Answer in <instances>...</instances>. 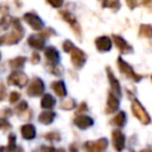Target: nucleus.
Listing matches in <instances>:
<instances>
[{
  "mask_svg": "<svg viewBox=\"0 0 152 152\" xmlns=\"http://www.w3.org/2000/svg\"><path fill=\"white\" fill-rule=\"evenodd\" d=\"M39 61H40V57H39V55H38L37 52H33V53H32V58H31V62H32L33 64H37V63H39Z\"/></svg>",
  "mask_w": 152,
  "mask_h": 152,
  "instance_id": "37",
  "label": "nucleus"
},
{
  "mask_svg": "<svg viewBox=\"0 0 152 152\" xmlns=\"http://www.w3.org/2000/svg\"><path fill=\"white\" fill-rule=\"evenodd\" d=\"M141 152H152V150H151V148H145V150L141 151Z\"/></svg>",
  "mask_w": 152,
  "mask_h": 152,
  "instance_id": "44",
  "label": "nucleus"
},
{
  "mask_svg": "<svg viewBox=\"0 0 152 152\" xmlns=\"http://www.w3.org/2000/svg\"><path fill=\"white\" fill-rule=\"evenodd\" d=\"M119 99L114 96L110 91L108 93V99H107V107H106V113L112 114L119 109Z\"/></svg>",
  "mask_w": 152,
  "mask_h": 152,
  "instance_id": "15",
  "label": "nucleus"
},
{
  "mask_svg": "<svg viewBox=\"0 0 152 152\" xmlns=\"http://www.w3.org/2000/svg\"><path fill=\"white\" fill-rule=\"evenodd\" d=\"M102 6L103 7H110L112 10L118 11L120 8V2L119 1H104V2H102Z\"/></svg>",
  "mask_w": 152,
  "mask_h": 152,
  "instance_id": "27",
  "label": "nucleus"
},
{
  "mask_svg": "<svg viewBox=\"0 0 152 152\" xmlns=\"http://www.w3.org/2000/svg\"><path fill=\"white\" fill-rule=\"evenodd\" d=\"M56 152H65V151H64V148H58V150H56Z\"/></svg>",
  "mask_w": 152,
  "mask_h": 152,
  "instance_id": "45",
  "label": "nucleus"
},
{
  "mask_svg": "<svg viewBox=\"0 0 152 152\" xmlns=\"http://www.w3.org/2000/svg\"><path fill=\"white\" fill-rule=\"evenodd\" d=\"M20 132H21L23 138L26 139V140H31L36 137V128H34L33 125H30V124L23 125L20 127Z\"/></svg>",
  "mask_w": 152,
  "mask_h": 152,
  "instance_id": "17",
  "label": "nucleus"
},
{
  "mask_svg": "<svg viewBox=\"0 0 152 152\" xmlns=\"http://www.w3.org/2000/svg\"><path fill=\"white\" fill-rule=\"evenodd\" d=\"M0 56H1V55H0Z\"/></svg>",
  "mask_w": 152,
  "mask_h": 152,
  "instance_id": "48",
  "label": "nucleus"
},
{
  "mask_svg": "<svg viewBox=\"0 0 152 152\" xmlns=\"http://www.w3.org/2000/svg\"><path fill=\"white\" fill-rule=\"evenodd\" d=\"M42 152H56V148L52 147V146H43L40 148Z\"/></svg>",
  "mask_w": 152,
  "mask_h": 152,
  "instance_id": "38",
  "label": "nucleus"
},
{
  "mask_svg": "<svg viewBox=\"0 0 152 152\" xmlns=\"http://www.w3.org/2000/svg\"><path fill=\"white\" fill-rule=\"evenodd\" d=\"M7 152H15V135L10 134L8 135V145L6 147Z\"/></svg>",
  "mask_w": 152,
  "mask_h": 152,
  "instance_id": "26",
  "label": "nucleus"
},
{
  "mask_svg": "<svg viewBox=\"0 0 152 152\" xmlns=\"http://www.w3.org/2000/svg\"><path fill=\"white\" fill-rule=\"evenodd\" d=\"M127 5L129 6V8H132V10H133V8L137 6V2H134V1H133V2H132V1H127Z\"/></svg>",
  "mask_w": 152,
  "mask_h": 152,
  "instance_id": "41",
  "label": "nucleus"
},
{
  "mask_svg": "<svg viewBox=\"0 0 152 152\" xmlns=\"http://www.w3.org/2000/svg\"><path fill=\"white\" fill-rule=\"evenodd\" d=\"M51 88L53 89L55 94L59 97H64L66 96V88L63 81H55L51 83Z\"/></svg>",
  "mask_w": 152,
  "mask_h": 152,
  "instance_id": "19",
  "label": "nucleus"
},
{
  "mask_svg": "<svg viewBox=\"0 0 152 152\" xmlns=\"http://www.w3.org/2000/svg\"><path fill=\"white\" fill-rule=\"evenodd\" d=\"M11 23H12V18H11V17H5V18L1 19L0 26H1V28H6V27H8V25H10Z\"/></svg>",
  "mask_w": 152,
  "mask_h": 152,
  "instance_id": "29",
  "label": "nucleus"
},
{
  "mask_svg": "<svg viewBox=\"0 0 152 152\" xmlns=\"http://www.w3.org/2000/svg\"><path fill=\"white\" fill-rule=\"evenodd\" d=\"M27 43L30 46L34 48V49H38V50H42L44 48V38H42L39 34H31L27 39Z\"/></svg>",
  "mask_w": 152,
  "mask_h": 152,
  "instance_id": "18",
  "label": "nucleus"
},
{
  "mask_svg": "<svg viewBox=\"0 0 152 152\" xmlns=\"http://www.w3.org/2000/svg\"><path fill=\"white\" fill-rule=\"evenodd\" d=\"M56 118V113L53 112H42L38 116V121L43 125H50Z\"/></svg>",
  "mask_w": 152,
  "mask_h": 152,
  "instance_id": "20",
  "label": "nucleus"
},
{
  "mask_svg": "<svg viewBox=\"0 0 152 152\" xmlns=\"http://www.w3.org/2000/svg\"><path fill=\"white\" fill-rule=\"evenodd\" d=\"M82 110H87V106H86V103H84V102H83V103L81 104V107H80V109L77 110V114H80V113H81Z\"/></svg>",
  "mask_w": 152,
  "mask_h": 152,
  "instance_id": "40",
  "label": "nucleus"
},
{
  "mask_svg": "<svg viewBox=\"0 0 152 152\" xmlns=\"http://www.w3.org/2000/svg\"><path fill=\"white\" fill-rule=\"evenodd\" d=\"M139 36L145 38H152V25L142 24L139 27Z\"/></svg>",
  "mask_w": 152,
  "mask_h": 152,
  "instance_id": "23",
  "label": "nucleus"
},
{
  "mask_svg": "<svg viewBox=\"0 0 152 152\" xmlns=\"http://www.w3.org/2000/svg\"><path fill=\"white\" fill-rule=\"evenodd\" d=\"M113 40H114L115 46L119 49V51H120L121 53H131V52H133V48H132L124 38H121L120 36L114 34V36H113Z\"/></svg>",
  "mask_w": 152,
  "mask_h": 152,
  "instance_id": "11",
  "label": "nucleus"
},
{
  "mask_svg": "<svg viewBox=\"0 0 152 152\" xmlns=\"http://www.w3.org/2000/svg\"><path fill=\"white\" fill-rule=\"evenodd\" d=\"M74 124H75L78 128H81V129H87V128H89L90 126H93L94 120H93L90 116H88V115L78 114V115H76V118L74 119Z\"/></svg>",
  "mask_w": 152,
  "mask_h": 152,
  "instance_id": "12",
  "label": "nucleus"
},
{
  "mask_svg": "<svg viewBox=\"0 0 152 152\" xmlns=\"http://www.w3.org/2000/svg\"><path fill=\"white\" fill-rule=\"evenodd\" d=\"M24 20H25L33 30H36V31L42 30L43 26H44V23L42 21V19H40L37 14H34V13H32V12L25 13V14H24Z\"/></svg>",
  "mask_w": 152,
  "mask_h": 152,
  "instance_id": "8",
  "label": "nucleus"
},
{
  "mask_svg": "<svg viewBox=\"0 0 152 152\" xmlns=\"http://www.w3.org/2000/svg\"><path fill=\"white\" fill-rule=\"evenodd\" d=\"M75 48V45L70 42V40H65L64 43H63V50L65 51V52H71V50Z\"/></svg>",
  "mask_w": 152,
  "mask_h": 152,
  "instance_id": "30",
  "label": "nucleus"
},
{
  "mask_svg": "<svg viewBox=\"0 0 152 152\" xmlns=\"http://www.w3.org/2000/svg\"><path fill=\"white\" fill-rule=\"evenodd\" d=\"M20 99V94L18 91H12L10 95V102L11 103H15L18 100Z\"/></svg>",
  "mask_w": 152,
  "mask_h": 152,
  "instance_id": "32",
  "label": "nucleus"
},
{
  "mask_svg": "<svg viewBox=\"0 0 152 152\" xmlns=\"http://www.w3.org/2000/svg\"><path fill=\"white\" fill-rule=\"evenodd\" d=\"M70 152H77V148H76L75 145H71L70 146Z\"/></svg>",
  "mask_w": 152,
  "mask_h": 152,
  "instance_id": "42",
  "label": "nucleus"
},
{
  "mask_svg": "<svg viewBox=\"0 0 152 152\" xmlns=\"http://www.w3.org/2000/svg\"><path fill=\"white\" fill-rule=\"evenodd\" d=\"M12 24H13V30L8 34L5 36V43L8 45L17 44L24 36V28H23L19 19H17V18L12 19Z\"/></svg>",
  "mask_w": 152,
  "mask_h": 152,
  "instance_id": "1",
  "label": "nucleus"
},
{
  "mask_svg": "<svg viewBox=\"0 0 152 152\" xmlns=\"http://www.w3.org/2000/svg\"><path fill=\"white\" fill-rule=\"evenodd\" d=\"M112 141H113V146L118 152H121L125 147V135L121 131L115 129L112 132Z\"/></svg>",
  "mask_w": 152,
  "mask_h": 152,
  "instance_id": "10",
  "label": "nucleus"
},
{
  "mask_svg": "<svg viewBox=\"0 0 152 152\" xmlns=\"http://www.w3.org/2000/svg\"><path fill=\"white\" fill-rule=\"evenodd\" d=\"M131 109H132L133 115H134L142 125H148V124L151 122L150 115L147 114V112L145 110V108L141 106V103H140L138 100H133L132 106H131Z\"/></svg>",
  "mask_w": 152,
  "mask_h": 152,
  "instance_id": "3",
  "label": "nucleus"
},
{
  "mask_svg": "<svg viewBox=\"0 0 152 152\" xmlns=\"http://www.w3.org/2000/svg\"><path fill=\"white\" fill-rule=\"evenodd\" d=\"M151 81H152V76H151Z\"/></svg>",
  "mask_w": 152,
  "mask_h": 152,
  "instance_id": "47",
  "label": "nucleus"
},
{
  "mask_svg": "<svg viewBox=\"0 0 152 152\" xmlns=\"http://www.w3.org/2000/svg\"><path fill=\"white\" fill-rule=\"evenodd\" d=\"M61 15L63 17V19H64L66 23H69V24H70V26L72 27L74 32H75V33H77V36H80V25L77 24L75 15H74V14H71L70 12H65V11H62V12H61Z\"/></svg>",
  "mask_w": 152,
  "mask_h": 152,
  "instance_id": "14",
  "label": "nucleus"
},
{
  "mask_svg": "<svg viewBox=\"0 0 152 152\" xmlns=\"http://www.w3.org/2000/svg\"><path fill=\"white\" fill-rule=\"evenodd\" d=\"M51 34H55V31H53L52 28H50V27H49V28L44 30V31H43V32H42L39 36H40L42 38H46V37H50Z\"/></svg>",
  "mask_w": 152,
  "mask_h": 152,
  "instance_id": "34",
  "label": "nucleus"
},
{
  "mask_svg": "<svg viewBox=\"0 0 152 152\" xmlns=\"http://www.w3.org/2000/svg\"><path fill=\"white\" fill-rule=\"evenodd\" d=\"M44 137H45V139H48V140H53V141H59V140H61V135H59L57 132H50V133L45 134Z\"/></svg>",
  "mask_w": 152,
  "mask_h": 152,
  "instance_id": "28",
  "label": "nucleus"
},
{
  "mask_svg": "<svg viewBox=\"0 0 152 152\" xmlns=\"http://www.w3.org/2000/svg\"><path fill=\"white\" fill-rule=\"evenodd\" d=\"M7 81H8V83L12 84V86H17V87H19V88H23L24 86H26L28 78H27V76H26L23 71L17 70V71H13V72L10 74Z\"/></svg>",
  "mask_w": 152,
  "mask_h": 152,
  "instance_id": "5",
  "label": "nucleus"
},
{
  "mask_svg": "<svg viewBox=\"0 0 152 152\" xmlns=\"http://www.w3.org/2000/svg\"><path fill=\"white\" fill-rule=\"evenodd\" d=\"M56 104V100L52 95L50 94H45L43 97H42V101H40V106L42 108H45V109H50L52 108L53 106Z\"/></svg>",
  "mask_w": 152,
  "mask_h": 152,
  "instance_id": "21",
  "label": "nucleus"
},
{
  "mask_svg": "<svg viewBox=\"0 0 152 152\" xmlns=\"http://www.w3.org/2000/svg\"><path fill=\"white\" fill-rule=\"evenodd\" d=\"M48 4H50L51 6H53V7H61L62 5H63V1H48Z\"/></svg>",
  "mask_w": 152,
  "mask_h": 152,
  "instance_id": "39",
  "label": "nucleus"
},
{
  "mask_svg": "<svg viewBox=\"0 0 152 152\" xmlns=\"http://www.w3.org/2000/svg\"><path fill=\"white\" fill-rule=\"evenodd\" d=\"M75 107H76V101H75L72 97H66V99H64V100L61 102V108H62V109L70 110V109H74Z\"/></svg>",
  "mask_w": 152,
  "mask_h": 152,
  "instance_id": "24",
  "label": "nucleus"
},
{
  "mask_svg": "<svg viewBox=\"0 0 152 152\" xmlns=\"http://www.w3.org/2000/svg\"><path fill=\"white\" fill-rule=\"evenodd\" d=\"M118 66H119L120 72H121L122 75H125L127 78L132 80L133 82H139V81H141L142 76H141V75H138V74L133 70V68H132L126 61H124L121 57L118 58Z\"/></svg>",
  "mask_w": 152,
  "mask_h": 152,
  "instance_id": "2",
  "label": "nucleus"
},
{
  "mask_svg": "<svg viewBox=\"0 0 152 152\" xmlns=\"http://www.w3.org/2000/svg\"><path fill=\"white\" fill-rule=\"evenodd\" d=\"M44 89H45L44 82H43L39 77H34V78L30 82V84H28L26 91H27V95H30V96H39V95L43 94Z\"/></svg>",
  "mask_w": 152,
  "mask_h": 152,
  "instance_id": "6",
  "label": "nucleus"
},
{
  "mask_svg": "<svg viewBox=\"0 0 152 152\" xmlns=\"http://www.w3.org/2000/svg\"><path fill=\"white\" fill-rule=\"evenodd\" d=\"M27 109V103L25 102V101H21L19 104H17V107H15V112L17 113H23L24 110H26Z\"/></svg>",
  "mask_w": 152,
  "mask_h": 152,
  "instance_id": "31",
  "label": "nucleus"
},
{
  "mask_svg": "<svg viewBox=\"0 0 152 152\" xmlns=\"http://www.w3.org/2000/svg\"><path fill=\"white\" fill-rule=\"evenodd\" d=\"M108 146V141L106 138H100L96 141H87L83 147L87 152H103Z\"/></svg>",
  "mask_w": 152,
  "mask_h": 152,
  "instance_id": "4",
  "label": "nucleus"
},
{
  "mask_svg": "<svg viewBox=\"0 0 152 152\" xmlns=\"http://www.w3.org/2000/svg\"><path fill=\"white\" fill-rule=\"evenodd\" d=\"M0 152H5V147H2V146H0Z\"/></svg>",
  "mask_w": 152,
  "mask_h": 152,
  "instance_id": "46",
  "label": "nucleus"
},
{
  "mask_svg": "<svg viewBox=\"0 0 152 152\" xmlns=\"http://www.w3.org/2000/svg\"><path fill=\"white\" fill-rule=\"evenodd\" d=\"M5 95H6V88H5L4 83L0 81V101H2L5 99Z\"/></svg>",
  "mask_w": 152,
  "mask_h": 152,
  "instance_id": "35",
  "label": "nucleus"
},
{
  "mask_svg": "<svg viewBox=\"0 0 152 152\" xmlns=\"http://www.w3.org/2000/svg\"><path fill=\"white\" fill-rule=\"evenodd\" d=\"M25 62H26L25 57H15V58L11 59L8 62V64H10L11 68H21L25 64Z\"/></svg>",
  "mask_w": 152,
  "mask_h": 152,
  "instance_id": "25",
  "label": "nucleus"
},
{
  "mask_svg": "<svg viewBox=\"0 0 152 152\" xmlns=\"http://www.w3.org/2000/svg\"><path fill=\"white\" fill-rule=\"evenodd\" d=\"M50 71L52 72V74H55V75H61L62 74V68L61 66H57V65H52V68L50 69Z\"/></svg>",
  "mask_w": 152,
  "mask_h": 152,
  "instance_id": "36",
  "label": "nucleus"
},
{
  "mask_svg": "<svg viewBox=\"0 0 152 152\" xmlns=\"http://www.w3.org/2000/svg\"><path fill=\"white\" fill-rule=\"evenodd\" d=\"M112 125H115L118 127H124L126 124V113L125 112H119L112 120H110Z\"/></svg>",
  "mask_w": 152,
  "mask_h": 152,
  "instance_id": "22",
  "label": "nucleus"
},
{
  "mask_svg": "<svg viewBox=\"0 0 152 152\" xmlns=\"http://www.w3.org/2000/svg\"><path fill=\"white\" fill-rule=\"evenodd\" d=\"M107 75H108V81H109V84H110V88H112V94L116 97H120L121 96V87H120V83L119 81L116 80V77L114 76L113 71L110 70V68L107 66Z\"/></svg>",
  "mask_w": 152,
  "mask_h": 152,
  "instance_id": "9",
  "label": "nucleus"
},
{
  "mask_svg": "<svg viewBox=\"0 0 152 152\" xmlns=\"http://www.w3.org/2000/svg\"><path fill=\"white\" fill-rule=\"evenodd\" d=\"M44 53H45L46 61H48L49 63H51L52 65L56 64V63H58V61H59V53H58V51H57L53 46H48V48L45 49Z\"/></svg>",
  "mask_w": 152,
  "mask_h": 152,
  "instance_id": "16",
  "label": "nucleus"
},
{
  "mask_svg": "<svg viewBox=\"0 0 152 152\" xmlns=\"http://www.w3.org/2000/svg\"><path fill=\"white\" fill-rule=\"evenodd\" d=\"M1 44H5V36H1L0 37V45Z\"/></svg>",
  "mask_w": 152,
  "mask_h": 152,
  "instance_id": "43",
  "label": "nucleus"
},
{
  "mask_svg": "<svg viewBox=\"0 0 152 152\" xmlns=\"http://www.w3.org/2000/svg\"><path fill=\"white\" fill-rule=\"evenodd\" d=\"M70 53H71V63L74 64V66L77 69H81L87 61V55L81 49H78L76 46L71 50Z\"/></svg>",
  "mask_w": 152,
  "mask_h": 152,
  "instance_id": "7",
  "label": "nucleus"
},
{
  "mask_svg": "<svg viewBox=\"0 0 152 152\" xmlns=\"http://www.w3.org/2000/svg\"><path fill=\"white\" fill-rule=\"evenodd\" d=\"M95 45H96V49L99 51L106 52V51H109L112 49V40L107 36H101V37L96 38Z\"/></svg>",
  "mask_w": 152,
  "mask_h": 152,
  "instance_id": "13",
  "label": "nucleus"
},
{
  "mask_svg": "<svg viewBox=\"0 0 152 152\" xmlns=\"http://www.w3.org/2000/svg\"><path fill=\"white\" fill-rule=\"evenodd\" d=\"M11 128V125L7 120L0 118V129H10Z\"/></svg>",
  "mask_w": 152,
  "mask_h": 152,
  "instance_id": "33",
  "label": "nucleus"
}]
</instances>
